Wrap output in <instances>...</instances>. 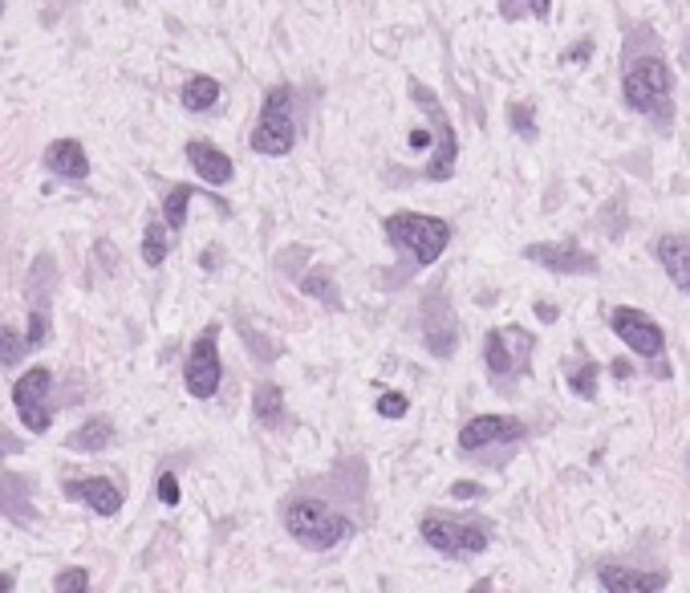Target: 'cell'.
Listing matches in <instances>:
<instances>
[{"label": "cell", "mask_w": 690, "mask_h": 593, "mask_svg": "<svg viewBox=\"0 0 690 593\" xmlns=\"http://www.w3.org/2000/svg\"><path fill=\"white\" fill-rule=\"evenodd\" d=\"M621 98L630 110L646 115L658 131L675 122V73L662 58H638L621 78Z\"/></svg>", "instance_id": "obj_1"}, {"label": "cell", "mask_w": 690, "mask_h": 593, "mask_svg": "<svg viewBox=\"0 0 690 593\" xmlns=\"http://www.w3.org/2000/svg\"><path fill=\"white\" fill-rule=\"evenodd\" d=\"M386 236L398 248H406L415 264H435L443 257V248L451 245V224L439 216H418V212H394V216L382 220Z\"/></svg>", "instance_id": "obj_2"}, {"label": "cell", "mask_w": 690, "mask_h": 593, "mask_svg": "<svg viewBox=\"0 0 690 593\" xmlns=\"http://www.w3.org/2000/svg\"><path fill=\"white\" fill-rule=\"evenodd\" d=\"M285 529L301 541L305 549H313V553L333 549V545H342L345 536L354 533V524L345 521L342 512H333L330 505H321V500H297V505H288Z\"/></svg>", "instance_id": "obj_3"}, {"label": "cell", "mask_w": 690, "mask_h": 593, "mask_svg": "<svg viewBox=\"0 0 690 593\" xmlns=\"http://www.w3.org/2000/svg\"><path fill=\"white\" fill-rule=\"evenodd\" d=\"M297 143V118H293V86H273L260 110V122L252 131V151L257 155H288Z\"/></svg>", "instance_id": "obj_4"}, {"label": "cell", "mask_w": 690, "mask_h": 593, "mask_svg": "<svg viewBox=\"0 0 690 593\" xmlns=\"http://www.w3.org/2000/svg\"><path fill=\"white\" fill-rule=\"evenodd\" d=\"M411 86V98H415V106H423L427 115H431L435 122V139H439V151H435V159L427 163V179L431 183H447L451 175H455V163H460V134H455V127H451V118H447L443 102L435 98V90H427L423 82H406Z\"/></svg>", "instance_id": "obj_5"}, {"label": "cell", "mask_w": 690, "mask_h": 593, "mask_svg": "<svg viewBox=\"0 0 690 593\" xmlns=\"http://www.w3.org/2000/svg\"><path fill=\"white\" fill-rule=\"evenodd\" d=\"M533 349L536 337L520 325H500L484 337V363L496 378H512V375H528L533 370Z\"/></svg>", "instance_id": "obj_6"}, {"label": "cell", "mask_w": 690, "mask_h": 593, "mask_svg": "<svg viewBox=\"0 0 690 593\" xmlns=\"http://www.w3.org/2000/svg\"><path fill=\"white\" fill-rule=\"evenodd\" d=\"M609 330L621 337V346H630L638 358H662L666 354V333L654 318H646L642 309H633V305H618V309H609Z\"/></svg>", "instance_id": "obj_7"}, {"label": "cell", "mask_w": 690, "mask_h": 593, "mask_svg": "<svg viewBox=\"0 0 690 593\" xmlns=\"http://www.w3.org/2000/svg\"><path fill=\"white\" fill-rule=\"evenodd\" d=\"M423 541L431 549L447 553V557H472V553L488 549V529L484 524H460V521H447V517H427L418 524Z\"/></svg>", "instance_id": "obj_8"}, {"label": "cell", "mask_w": 690, "mask_h": 593, "mask_svg": "<svg viewBox=\"0 0 690 593\" xmlns=\"http://www.w3.org/2000/svg\"><path fill=\"white\" fill-rule=\"evenodd\" d=\"M49 387H53V375L37 366V370H25V375L13 382V406L21 423L29 427V431H49V423H53V411H49Z\"/></svg>", "instance_id": "obj_9"}, {"label": "cell", "mask_w": 690, "mask_h": 593, "mask_svg": "<svg viewBox=\"0 0 690 593\" xmlns=\"http://www.w3.org/2000/svg\"><path fill=\"white\" fill-rule=\"evenodd\" d=\"M216 337H219V330L216 325H207V330L195 337V346H191V354H188V366H183L188 394H195V399H212V394L219 391L224 366H219V354H216Z\"/></svg>", "instance_id": "obj_10"}, {"label": "cell", "mask_w": 690, "mask_h": 593, "mask_svg": "<svg viewBox=\"0 0 690 593\" xmlns=\"http://www.w3.org/2000/svg\"><path fill=\"white\" fill-rule=\"evenodd\" d=\"M524 257L548 273H569V276H593L597 273V257H590L576 245H528Z\"/></svg>", "instance_id": "obj_11"}, {"label": "cell", "mask_w": 690, "mask_h": 593, "mask_svg": "<svg viewBox=\"0 0 690 593\" xmlns=\"http://www.w3.org/2000/svg\"><path fill=\"white\" fill-rule=\"evenodd\" d=\"M524 435V423L508 419V415H475L472 423H463L460 448L463 451H484L491 443H516Z\"/></svg>", "instance_id": "obj_12"}, {"label": "cell", "mask_w": 690, "mask_h": 593, "mask_svg": "<svg viewBox=\"0 0 690 593\" xmlns=\"http://www.w3.org/2000/svg\"><path fill=\"white\" fill-rule=\"evenodd\" d=\"M423 330H427V346H431L435 358H451V349L460 342V325L451 318V309H447V297L443 293H431L427 301H423Z\"/></svg>", "instance_id": "obj_13"}, {"label": "cell", "mask_w": 690, "mask_h": 593, "mask_svg": "<svg viewBox=\"0 0 690 593\" xmlns=\"http://www.w3.org/2000/svg\"><path fill=\"white\" fill-rule=\"evenodd\" d=\"M597 581L609 593H658L670 585V573H642V569H630V565L605 561L597 569Z\"/></svg>", "instance_id": "obj_14"}, {"label": "cell", "mask_w": 690, "mask_h": 593, "mask_svg": "<svg viewBox=\"0 0 690 593\" xmlns=\"http://www.w3.org/2000/svg\"><path fill=\"white\" fill-rule=\"evenodd\" d=\"M654 257H658V264L666 269V276L675 281V289L690 297V240L687 236L662 232L658 240H654Z\"/></svg>", "instance_id": "obj_15"}, {"label": "cell", "mask_w": 690, "mask_h": 593, "mask_svg": "<svg viewBox=\"0 0 690 593\" xmlns=\"http://www.w3.org/2000/svg\"><path fill=\"white\" fill-rule=\"evenodd\" d=\"M188 163L200 171L203 183H212V188H224V183H231V175H236V167H231L228 155H224L216 143H207V139H191Z\"/></svg>", "instance_id": "obj_16"}, {"label": "cell", "mask_w": 690, "mask_h": 593, "mask_svg": "<svg viewBox=\"0 0 690 593\" xmlns=\"http://www.w3.org/2000/svg\"><path fill=\"white\" fill-rule=\"evenodd\" d=\"M66 496H70V500H86L98 517H115L118 508H122V493H118L110 479H102V476L66 479Z\"/></svg>", "instance_id": "obj_17"}, {"label": "cell", "mask_w": 690, "mask_h": 593, "mask_svg": "<svg viewBox=\"0 0 690 593\" xmlns=\"http://www.w3.org/2000/svg\"><path fill=\"white\" fill-rule=\"evenodd\" d=\"M45 167L61 179H86L90 175V159L78 139H58V143L45 146Z\"/></svg>", "instance_id": "obj_18"}, {"label": "cell", "mask_w": 690, "mask_h": 593, "mask_svg": "<svg viewBox=\"0 0 690 593\" xmlns=\"http://www.w3.org/2000/svg\"><path fill=\"white\" fill-rule=\"evenodd\" d=\"M29 496H33V484L25 476H0V517H9L13 524H33V512H29Z\"/></svg>", "instance_id": "obj_19"}, {"label": "cell", "mask_w": 690, "mask_h": 593, "mask_svg": "<svg viewBox=\"0 0 690 593\" xmlns=\"http://www.w3.org/2000/svg\"><path fill=\"white\" fill-rule=\"evenodd\" d=\"M110 443H115V423H106V419L82 423V427L70 431V439H66V448L73 451H102V448H110Z\"/></svg>", "instance_id": "obj_20"}, {"label": "cell", "mask_w": 690, "mask_h": 593, "mask_svg": "<svg viewBox=\"0 0 690 593\" xmlns=\"http://www.w3.org/2000/svg\"><path fill=\"white\" fill-rule=\"evenodd\" d=\"M179 102H183V110H191V115H203V110H212L219 102V82L207 78V73H200V78H191L188 86H183Z\"/></svg>", "instance_id": "obj_21"}, {"label": "cell", "mask_w": 690, "mask_h": 593, "mask_svg": "<svg viewBox=\"0 0 690 593\" xmlns=\"http://www.w3.org/2000/svg\"><path fill=\"white\" fill-rule=\"evenodd\" d=\"M252 411H257V419L264 423V427H281V423H285V403H281V391H276L273 382H260L257 387Z\"/></svg>", "instance_id": "obj_22"}, {"label": "cell", "mask_w": 690, "mask_h": 593, "mask_svg": "<svg viewBox=\"0 0 690 593\" xmlns=\"http://www.w3.org/2000/svg\"><path fill=\"white\" fill-rule=\"evenodd\" d=\"M167 252H171V236H167V224L163 220H151L143 232V261L151 264V269H158V264L167 261Z\"/></svg>", "instance_id": "obj_23"}, {"label": "cell", "mask_w": 690, "mask_h": 593, "mask_svg": "<svg viewBox=\"0 0 690 593\" xmlns=\"http://www.w3.org/2000/svg\"><path fill=\"white\" fill-rule=\"evenodd\" d=\"M195 195V188L191 183H175L171 191H167V200H163V216H167V228H183V212H188V200Z\"/></svg>", "instance_id": "obj_24"}, {"label": "cell", "mask_w": 690, "mask_h": 593, "mask_svg": "<svg viewBox=\"0 0 690 593\" xmlns=\"http://www.w3.org/2000/svg\"><path fill=\"white\" fill-rule=\"evenodd\" d=\"M597 378H602V366H597V363H581L573 375H569V391H573L576 399L593 403V399H597Z\"/></svg>", "instance_id": "obj_25"}, {"label": "cell", "mask_w": 690, "mask_h": 593, "mask_svg": "<svg viewBox=\"0 0 690 593\" xmlns=\"http://www.w3.org/2000/svg\"><path fill=\"white\" fill-rule=\"evenodd\" d=\"M508 122H512V131H516L524 143H536V139H540V131H536V110L528 102H512V106H508Z\"/></svg>", "instance_id": "obj_26"}, {"label": "cell", "mask_w": 690, "mask_h": 593, "mask_svg": "<svg viewBox=\"0 0 690 593\" xmlns=\"http://www.w3.org/2000/svg\"><path fill=\"white\" fill-rule=\"evenodd\" d=\"M552 13V0H500L503 21H520V16H545Z\"/></svg>", "instance_id": "obj_27"}, {"label": "cell", "mask_w": 690, "mask_h": 593, "mask_svg": "<svg viewBox=\"0 0 690 593\" xmlns=\"http://www.w3.org/2000/svg\"><path fill=\"white\" fill-rule=\"evenodd\" d=\"M25 354H29L25 337H21L13 325H4V330H0V366H16Z\"/></svg>", "instance_id": "obj_28"}, {"label": "cell", "mask_w": 690, "mask_h": 593, "mask_svg": "<svg viewBox=\"0 0 690 593\" xmlns=\"http://www.w3.org/2000/svg\"><path fill=\"white\" fill-rule=\"evenodd\" d=\"M301 289L309 293V297H317V301H325L333 305V309H342V301H337V293H333V276L325 273H309L301 281Z\"/></svg>", "instance_id": "obj_29"}, {"label": "cell", "mask_w": 690, "mask_h": 593, "mask_svg": "<svg viewBox=\"0 0 690 593\" xmlns=\"http://www.w3.org/2000/svg\"><path fill=\"white\" fill-rule=\"evenodd\" d=\"M53 590H61V593H86L90 590L86 569H66V573L53 581Z\"/></svg>", "instance_id": "obj_30"}, {"label": "cell", "mask_w": 690, "mask_h": 593, "mask_svg": "<svg viewBox=\"0 0 690 593\" xmlns=\"http://www.w3.org/2000/svg\"><path fill=\"white\" fill-rule=\"evenodd\" d=\"M406 406H411L406 394H382V399H378V415H382V419H403Z\"/></svg>", "instance_id": "obj_31"}, {"label": "cell", "mask_w": 690, "mask_h": 593, "mask_svg": "<svg viewBox=\"0 0 690 593\" xmlns=\"http://www.w3.org/2000/svg\"><path fill=\"white\" fill-rule=\"evenodd\" d=\"M158 500L167 508L179 505V479H175V472H163V476H158Z\"/></svg>", "instance_id": "obj_32"}, {"label": "cell", "mask_w": 690, "mask_h": 593, "mask_svg": "<svg viewBox=\"0 0 690 593\" xmlns=\"http://www.w3.org/2000/svg\"><path fill=\"white\" fill-rule=\"evenodd\" d=\"M21 448H25V443H21L16 435L0 431V460H4V455H13V451H21Z\"/></svg>", "instance_id": "obj_33"}, {"label": "cell", "mask_w": 690, "mask_h": 593, "mask_svg": "<svg viewBox=\"0 0 690 593\" xmlns=\"http://www.w3.org/2000/svg\"><path fill=\"white\" fill-rule=\"evenodd\" d=\"M590 54H593V41L585 37V41L576 45V49H569V54H564V61H590Z\"/></svg>", "instance_id": "obj_34"}, {"label": "cell", "mask_w": 690, "mask_h": 593, "mask_svg": "<svg viewBox=\"0 0 690 593\" xmlns=\"http://www.w3.org/2000/svg\"><path fill=\"white\" fill-rule=\"evenodd\" d=\"M451 496H455V500H467V496H479V488H475V484H455Z\"/></svg>", "instance_id": "obj_35"}, {"label": "cell", "mask_w": 690, "mask_h": 593, "mask_svg": "<svg viewBox=\"0 0 690 593\" xmlns=\"http://www.w3.org/2000/svg\"><path fill=\"white\" fill-rule=\"evenodd\" d=\"M536 313H540L545 321H557V318H561V313H557V309H552L548 301H536Z\"/></svg>", "instance_id": "obj_36"}, {"label": "cell", "mask_w": 690, "mask_h": 593, "mask_svg": "<svg viewBox=\"0 0 690 593\" xmlns=\"http://www.w3.org/2000/svg\"><path fill=\"white\" fill-rule=\"evenodd\" d=\"M411 146H431V131H411Z\"/></svg>", "instance_id": "obj_37"}, {"label": "cell", "mask_w": 690, "mask_h": 593, "mask_svg": "<svg viewBox=\"0 0 690 593\" xmlns=\"http://www.w3.org/2000/svg\"><path fill=\"white\" fill-rule=\"evenodd\" d=\"M4 590H13V578H9V573H0V593Z\"/></svg>", "instance_id": "obj_38"}, {"label": "cell", "mask_w": 690, "mask_h": 593, "mask_svg": "<svg viewBox=\"0 0 690 593\" xmlns=\"http://www.w3.org/2000/svg\"><path fill=\"white\" fill-rule=\"evenodd\" d=\"M0 9H4V0H0Z\"/></svg>", "instance_id": "obj_39"}]
</instances>
